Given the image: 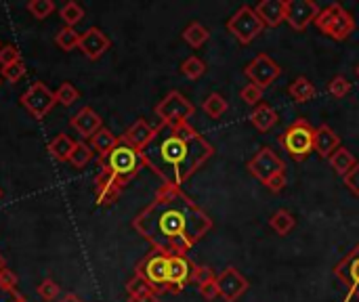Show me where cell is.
<instances>
[{
	"mask_svg": "<svg viewBox=\"0 0 359 302\" xmlns=\"http://www.w3.org/2000/svg\"><path fill=\"white\" fill-rule=\"evenodd\" d=\"M135 231L156 252L187 256V252L212 231V219L181 187L162 185L156 198L133 221Z\"/></svg>",
	"mask_w": 359,
	"mask_h": 302,
	"instance_id": "obj_1",
	"label": "cell"
},
{
	"mask_svg": "<svg viewBox=\"0 0 359 302\" xmlns=\"http://www.w3.org/2000/svg\"><path fill=\"white\" fill-rule=\"evenodd\" d=\"M212 156L215 147L191 124H160L141 151L143 166L172 187H183Z\"/></svg>",
	"mask_w": 359,
	"mask_h": 302,
	"instance_id": "obj_2",
	"label": "cell"
},
{
	"mask_svg": "<svg viewBox=\"0 0 359 302\" xmlns=\"http://www.w3.org/2000/svg\"><path fill=\"white\" fill-rule=\"evenodd\" d=\"M316 25H318V29H320L322 34H326L328 38L343 42V40H347V38L353 34V29H355V19H353V15H351L343 4L332 2V4H328L326 8L320 11V15H318V19H316Z\"/></svg>",
	"mask_w": 359,
	"mask_h": 302,
	"instance_id": "obj_3",
	"label": "cell"
},
{
	"mask_svg": "<svg viewBox=\"0 0 359 302\" xmlns=\"http://www.w3.org/2000/svg\"><path fill=\"white\" fill-rule=\"evenodd\" d=\"M313 141H316V128L305 118L294 120L284 130V135H280V145L297 162H303L309 158V153L313 151Z\"/></svg>",
	"mask_w": 359,
	"mask_h": 302,
	"instance_id": "obj_4",
	"label": "cell"
},
{
	"mask_svg": "<svg viewBox=\"0 0 359 302\" xmlns=\"http://www.w3.org/2000/svg\"><path fill=\"white\" fill-rule=\"evenodd\" d=\"M101 164H103V170H105V172L114 174V177L120 179L122 183H128V181H130L133 177H137V172L141 170L143 160H141V153H139L137 149H133V147H128V145H124V143L120 141V145L114 147V149L101 160Z\"/></svg>",
	"mask_w": 359,
	"mask_h": 302,
	"instance_id": "obj_5",
	"label": "cell"
},
{
	"mask_svg": "<svg viewBox=\"0 0 359 302\" xmlns=\"http://www.w3.org/2000/svg\"><path fill=\"white\" fill-rule=\"evenodd\" d=\"M194 114H196V105L179 90H170L156 105V116L160 118L162 124H168V126L189 124V118H194Z\"/></svg>",
	"mask_w": 359,
	"mask_h": 302,
	"instance_id": "obj_6",
	"label": "cell"
},
{
	"mask_svg": "<svg viewBox=\"0 0 359 302\" xmlns=\"http://www.w3.org/2000/svg\"><path fill=\"white\" fill-rule=\"evenodd\" d=\"M227 29L233 34V38L242 44H250L255 38H259L265 29V23L259 19L257 11L248 4H244L242 8H238L229 21H227Z\"/></svg>",
	"mask_w": 359,
	"mask_h": 302,
	"instance_id": "obj_7",
	"label": "cell"
},
{
	"mask_svg": "<svg viewBox=\"0 0 359 302\" xmlns=\"http://www.w3.org/2000/svg\"><path fill=\"white\" fill-rule=\"evenodd\" d=\"M137 275H141L156 294L168 292V256L162 252H149L139 265H137Z\"/></svg>",
	"mask_w": 359,
	"mask_h": 302,
	"instance_id": "obj_8",
	"label": "cell"
},
{
	"mask_svg": "<svg viewBox=\"0 0 359 302\" xmlns=\"http://www.w3.org/2000/svg\"><path fill=\"white\" fill-rule=\"evenodd\" d=\"M21 105L25 107V111L36 118V120H42L44 116L50 114V109L57 105V99H55V90H50L44 82H34L23 95H21Z\"/></svg>",
	"mask_w": 359,
	"mask_h": 302,
	"instance_id": "obj_9",
	"label": "cell"
},
{
	"mask_svg": "<svg viewBox=\"0 0 359 302\" xmlns=\"http://www.w3.org/2000/svg\"><path fill=\"white\" fill-rule=\"evenodd\" d=\"M246 168H248V172H250L257 181H261L263 185H265L269 179H273V177L286 172V164L282 162V158H280L271 147H261V149L252 156V160L248 162Z\"/></svg>",
	"mask_w": 359,
	"mask_h": 302,
	"instance_id": "obj_10",
	"label": "cell"
},
{
	"mask_svg": "<svg viewBox=\"0 0 359 302\" xmlns=\"http://www.w3.org/2000/svg\"><path fill=\"white\" fill-rule=\"evenodd\" d=\"M334 275L347 290L345 302H359V244L334 267Z\"/></svg>",
	"mask_w": 359,
	"mask_h": 302,
	"instance_id": "obj_11",
	"label": "cell"
},
{
	"mask_svg": "<svg viewBox=\"0 0 359 302\" xmlns=\"http://www.w3.org/2000/svg\"><path fill=\"white\" fill-rule=\"evenodd\" d=\"M244 74H246V78H248L252 84H257L259 88H267V86H271V84L282 76V67H280L269 55L261 53V55H257V57L244 67Z\"/></svg>",
	"mask_w": 359,
	"mask_h": 302,
	"instance_id": "obj_12",
	"label": "cell"
},
{
	"mask_svg": "<svg viewBox=\"0 0 359 302\" xmlns=\"http://www.w3.org/2000/svg\"><path fill=\"white\" fill-rule=\"evenodd\" d=\"M217 288H219V298H223L225 302H238L248 292L250 284L236 267H227L217 275Z\"/></svg>",
	"mask_w": 359,
	"mask_h": 302,
	"instance_id": "obj_13",
	"label": "cell"
},
{
	"mask_svg": "<svg viewBox=\"0 0 359 302\" xmlns=\"http://www.w3.org/2000/svg\"><path fill=\"white\" fill-rule=\"evenodd\" d=\"M320 11L322 8L313 0H286V23L294 32H303L309 23H316Z\"/></svg>",
	"mask_w": 359,
	"mask_h": 302,
	"instance_id": "obj_14",
	"label": "cell"
},
{
	"mask_svg": "<svg viewBox=\"0 0 359 302\" xmlns=\"http://www.w3.org/2000/svg\"><path fill=\"white\" fill-rule=\"evenodd\" d=\"M111 46V40L107 38L105 32H101L99 27H88L82 36H80V50L86 59L97 61L99 57H103Z\"/></svg>",
	"mask_w": 359,
	"mask_h": 302,
	"instance_id": "obj_15",
	"label": "cell"
},
{
	"mask_svg": "<svg viewBox=\"0 0 359 302\" xmlns=\"http://www.w3.org/2000/svg\"><path fill=\"white\" fill-rule=\"evenodd\" d=\"M194 265L187 256H168V292L179 294L191 282Z\"/></svg>",
	"mask_w": 359,
	"mask_h": 302,
	"instance_id": "obj_16",
	"label": "cell"
},
{
	"mask_svg": "<svg viewBox=\"0 0 359 302\" xmlns=\"http://www.w3.org/2000/svg\"><path fill=\"white\" fill-rule=\"evenodd\" d=\"M126 187V183H122L120 179H116L114 174L101 170V174L95 181V195H97V204L99 206H111L114 202H118L122 189Z\"/></svg>",
	"mask_w": 359,
	"mask_h": 302,
	"instance_id": "obj_17",
	"label": "cell"
},
{
	"mask_svg": "<svg viewBox=\"0 0 359 302\" xmlns=\"http://www.w3.org/2000/svg\"><path fill=\"white\" fill-rule=\"evenodd\" d=\"M72 128L82 137V139H88L90 141V137L95 135V132H99L101 128H103V122H101V116L95 111V109H90V107H82L74 118H72Z\"/></svg>",
	"mask_w": 359,
	"mask_h": 302,
	"instance_id": "obj_18",
	"label": "cell"
},
{
	"mask_svg": "<svg viewBox=\"0 0 359 302\" xmlns=\"http://www.w3.org/2000/svg\"><path fill=\"white\" fill-rule=\"evenodd\" d=\"M154 135H156V128L154 126H149L145 120H137L122 137H120V141L124 143V145H128V147H133V149H137L139 153L147 147V143L154 139Z\"/></svg>",
	"mask_w": 359,
	"mask_h": 302,
	"instance_id": "obj_19",
	"label": "cell"
},
{
	"mask_svg": "<svg viewBox=\"0 0 359 302\" xmlns=\"http://www.w3.org/2000/svg\"><path fill=\"white\" fill-rule=\"evenodd\" d=\"M255 11L265 27H278L286 21V0H261Z\"/></svg>",
	"mask_w": 359,
	"mask_h": 302,
	"instance_id": "obj_20",
	"label": "cell"
},
{
	"mask_svg": "<svg viewBox=\"0 0 359 302\" xmlns=\"http://www.w3.org/2000/svg\"><path fill=\"white\" fill-rule=\"evenodd\" d=\"M339 147H341V139H339V135H337L328 124H322V126H318V128H316L313 151H316L320 158L328 160V158L339 149Z\"/></svg>",
	"mask_w": 359,
	"mask_h": 302,
	"instance_id": "obj_21",
	"label": "cell"
},
{
	"mask_svg": "<svg viewBox=\"0 0 359 302\" xmlns=\"http://www.w3.org/2000/svg\"><path fill=\"white\" fill-rule=\"evenodd\" d=\"M250 124L259 130V132H269L276 124H278V111L271 107V105H267V103H259L255 109H252V114H250Z\"/></svg>",
	"mask_w": 359,
	"mask_h": 302,
	"instance_id": "obj_22",
	"label": "cell"
},
{
	"mask_svg": "<svg viewBox=\"0 0 359 302\" xmlns=\"http://www.w3.org/2000/svg\"><path fill=\"white\" fill-rule=\"evenodd\" d=\"M288 95H290L297 103H309V101L316 99L318 88H316V84H313L309 78L299 76V78L288 86Z\"/></svg>",
	"mask_w": 359,
	"mask_h": 302,
	"instance_id": "obj_23",
	"label": "cell"
},
{
	"mask_svg": "<svg viewBox=\"0 0 359 302\" xmlns=\"http://www.w3.org/2000/svg\"><path fill=\"white\" fill-rule=\"evenodd\" d=\"M90 147H93V151L95 153H99V158L103 160L114 147H118L120 145V139L111 132V130H107V128H101L99 132H95L93 137H90V143H88Z\"/></svg>",
	"mask_w": 359,
	"mask_h": 302,
	"instance_id": "obj_24",
	"label": "cell"
},
{
	"mask_svg": "<svg viewBox=\"0 0 359 302\" xmlns=\"http://www.w3.org/2000/svg\"><path fill=\"white\" fill-rule=\"evenodd\" d=\"M328 162H330V166H332V170L339 174V177H345L358 162H355V156L347 149V147H339L330 158H328Z\"/></svg>",
	"mask_w": 359,
	"mask_h": 302,
	"instance_id": "obj_25",
	"label": "cell"
},
{
	"mask_svg": "<svg viewBox=\"0 0 359 302\" xmlns=\"http://www.w3.org/2000/svg\"><path fill=\"white\" fill-rule=\"evenodd\" d=\"M76 147V141L67 135H57L50 143H48V151L55 160L59 162H69V156Z\"/></svg>",
	"mask_w": 359,
	"mask_h": 302,
	"instance_id": "obj_26",
	"label": "cell"
},
{
	"mask_svg": "<svg viewBox=\"0 0 359 302\" xmlns=\"http://www.w3.org/2000/svg\"><path fill=\"white\" fill-rule=\"evenodd\" d=\"M269 227L278 233V235H282V238H286L294 227H297V219H294V214L292 212H288V210H278V212H273L271 214V219H269Z\"/></svg>",
	"mask_w": 359,
	"mask_h": 302,
	"instance_id": "obj_27",
	"label": "cell"
},
{
	"mask_svg": "<svg viewBox=\"0 0 359 302\" xmlns=\"http://www.w3.org/2000/svg\"><path fill=\"white\" fill-rule=\"evenodd\" d=\"M183 40L191 46V48H200V46H204L206 42H208V38H210V32L202 25V23H198V21H194V23H189L185 29H183Z\"/></svg>",
	"mask_w": 359,
	"mask_h": 302,
	"instance_id": "obj_28",
	"label": "cell"
},
{
	"mask_svg": "<svg viewBox=\"0 0 359 302\" xmlns=\"http://www.w3.org/2000/svg\"><path fill=\"white\" fill-rule=\"evenodd\" d=\"M202 109H204V114H206L208 118H212V120H221V118L225 116V111L229 109V105H227V101H225V97H223V95L212 92V95H208V97L204 99Z\"/></svg>",
	"mask_w": 359,
	"mask_h": 302,
	"instance_id": "obj_29",
	"label": "cell"
},
{
	"mask_svg": "<svg viewBox=\"0 0 359 302\" xmlns=\"http://www.w3.org/2000/svg\"><path fill=\"white\" fill-rule=\"evenodd\" d=\"M59 17H61V21L65 23V27H74L76 23H80V21L84 19V8H82L78 2L69 0V2H65V4L59 8Z\"/></svg>",
	"mask_w": 359,
	"mask_h": 302,
	"instance_id": "obj_30",
	"label": "cell"
},
{
	"mask_svg": "<svg viewBox=\"0 0 359 302\" xmlns=\"http://www.w3.org/2000/svg\"><path fill=\"white\" fill-rule=\"evenodd\" d=\"M80 32H76V27H61L55 36V44L61 50H74L80 46Z\"/></svg>",
	"mask_w": 359,
	"mask_h": 302,
	"instance_id": "obj_31",
	"label": "cell"
},
{
	"mask_svg": "<svg viewBox=\"0 0 359 302\" xmlns=\"http://www.w3.org/2000/svg\"><path fill=\"white\" fill-rule=\"evenodd\" d=\"M181 74H183L185 78H189V80H198V78H202V76L206 74V63H204L200 57L191 55V57H187V59L181 63Z\"/></svg>",
	"mask_w": 359,
	"mask_h": 302,
	"instance_id": "obj_32",
	"label": "cell"
},
{
	"mask_svg": "<svg viewBox=\"0 0 359 302\" xmlns=\"http://www.w3.org/2000/svg\"><path fill=\"white\" fill-rule=\"evenodd\" d=\"M93 156H95L93 147H90L88 143L80 141V143H76V147H74V151H72V156H69V164H72L74 168H84V166L93 160Z\"/></svg>",
	"mask_w": 359,
	"mask_h": 302,
	"instance_id": "obj_33",
	"label": "cell"
},
{
	"mask_svg": "<svg viewBox=\"0 0 359 302\" xmlns=\"http://www.w3.org/2000/svg\"><path fill=\"white\" fill-rule=\"evenodd\" d=\"M80 92L78 88L72 84V82H63L59 84V88L55 90V99H57V105H63V107H69L78 101Z\"/></svg>",
	"mask_w": 359,
	"mask_h": 302,
	"instance_id": "obj_34",
	"label": "cell"
},
{
	"mask_svg": "<svg viewBox=\"0 0 359 302\" xmlns=\"http://www.w3.org/2000/svg\"><path fill=\"white\" fill-rule=\"evenodd\" d=\"M59 294H61V288H59V284H57L55 280H50V277L42 280V284L38 286V296L44 302L59 301Z\"/></svg>",
	"mask_w": 359,
	"mask_h": 302,
	"instance_id": "obj_35",
	"label": "cell"
},
{
	"mask_svg": "<svg viewBox=\"0 0 359 302\" xmlns=\"http://www.w3.org/2000/svg\"><path fill=\"white\" fill-rule=\"evenodd\" d=\"M215 280H217V273H215L208 265H194L191 282H194L198 288H202V286H206V284H210V282H215Z\"/></svg>",
	"mask_w": 359,
	"mask_h": 302,
	"instance_id": "obj_36",
	"label": "cell"
},
{
	"mask_svg": "<svg viewBox=\"0 0 359 302\" xmlns=\"http://www.w3.org/2000/svg\"><path fill=\"white\" fill-rule=\"evenodd\" d=\"M27 11L36 19H46L55 11V2L53 0H29L27 2Z\"/></svg>",
	"mask_w": 359,
	"mask_h": 302,
	"instance_id": "obj_37",
	"label": "cell"
},
{
	"mask_svg": "<svg viewBox=\"0 0 359 302\" xmlns=\"http://www.w3.org/2000/svg\"><path fill=\"white\" fill-rule=\"evenodd\" d=\"M328 92L337 99H343L351 92V82L345 78V76H334L330 82H328Z\"/></svg>",
	"mask_w": 359,
	"mask_h": 302,
	"instance_id": "obj_38",
	"label": "cell"
},
{
	"mask_svg": "<svg viewBox=\"0 0 359 302\" xmlns=\"http://www.w3.org/2000/svg\"><path fill=\"white\" fill-rule=\"evenodd\" d=\"M240 97H242V101H244V103H248V105L257 107V105L263 101V88H259L257 84H246V86L240 90Z\"/></svg>",
	"mask_w": 359,
	"mask_h": 302,
	"instance_id": "obj_39",
	"label": "cell"
},
{
	"mask_svg": "<svg viewBox=\"0 0 359 302\" xmlns=\"http://www.w3.org/2000/svg\"><path fill=\"white\" fill-rule=\"evenodd\" d=\"M17 284H19V280H17V275L8 267L0 271V290L2 292L17 296Z\"/></svg>",
	"mask_w": 359,
	"mask_h": 302,
	"instance_id": "obj_40",
	"label": "cell"
},
{
	"mask_svg": "<svg viewBox=\"0 0 359 302\" xmlns=\"http://www.w3.org/2000/svg\"><path fill=\"white\" fill-rule=\"evenodd\" d=\"M126 292H128V296H139V294H147V292H154L151 290V286L141 277V275H133V280L126 284ZM156 294V292H154Z\"/></svg>",
	"mask_w": 359,
	"mask_h": 302,
	"instance_id": "obj_41",
	"label": "cell"
},
{
	"mask_svg": "<svg viewBox=\"0 0 359 302\" xmlns=\"http://www.w3.org/2000/svg\"><path fill=\"white\" fill-rule=\"evenodd\" d=\"M17 61H21L19 48L13 46V44H2V48H0V65L2 67H8V65H13Z\"/></svg>",
	"mask_w": 359,
	"mask_h": 302,
	"instance_id": "obj_42",
	"label": "cell"
},
{
	"mask_svg": "<svg viewBox=\"0 0 359 302\" xmlns=\"http://www.w3.org/2000/svg\"><path fill=\"white\" fill-rule=\"evenodd\" d=\"M25 71H27L25 63L23 61H17V63H13L8 67H2V78L8 80V82H19L25 76Z\"/></svg>",
	"mask_w": 359,
	"mask_h": 302,
	"instance_id": "obj_43",
	"label": "cell"
},
{
	"mask_svg": "<svg viewBox=\"0 0 359 302\" xmlns=\"http://www.w3.org/2000/svg\"><path fill=\"white\" fill-rule=\"evenodd\" d=\"M343 181H345V185L349 187V191L355 193L359 198V164H355V166L343 177Z\"/></svg>",
	"mask_w": 359,
	"mask_h": 302,
	"instance_id": "obj_44",
	"label": "cell"
},
{
	"mask_svg": "<svg viewBox=\"0 0 359 302\" xmlns=\"http://www.w3.org/2000/svg\"><path fill=\"white\" fill-rule=\"evenodd\" d=\"M198 290H200V296H202L206 302H212L215 298H219L217 280H215V282H210V284H206V286H202V288H198Z\"/></svg>",
	"mask_w": 359,
	"mask_h": 302,
	"instance_id": "obj_45",
	"label": "cell"
},
{
	"mask_svg": "<svg viewBox=\"0 0 359 302\" xmlns=\"http://www.w3.org/2000/svg\"><path fill=\"white\" fill-rule=\"evenodd\" d=\"M265 187H267L271 193L284 191V187H286V172H284V174H278V177H273V179H269V181L265 183Z\"/></svg>",
	"mask_w": 359,
	"mask_h": 302,
	"instance_id": "obj_46",
	"label": "cell"
},
{
	"mask_svg": "<svg viewBox=\"0 0 359 302\" xmlns=\"http://www.w3.org/2000/svg\"><path fill=\"white\" fill-rule=\"evenodd\" d=\"M128 302H160L158 294L147 292V294H139V296H128Z\"/></svg>",
	"mask_w": 359,
	"mask_h": 302,
	"instance_id": "obj_47",
	"label": "cell"
},
{
	"mask_svg": "<svg viewBox=\"0 0 359 302\" xmlns=\"http://www.w3.org/2000/svg\"><path fill=\"white\" fill-rule=\"evenodd\" d=\"M57 302H82V298H80L78 294H74V292H67V294L59 296V301Z\"/></svg>",
	"mask_w": 359,
	"mask_h": 302,
	"instance_id": "obj_48",
	"label": "cell"
},
{
	"mask_svg": "<svg viewBox=\"0 0 359 302\" xmlns=\"http://www.w3.org/2000/svg\"><path fill=\"white\" fill-rule=\"evenodd\" d=\"M2 269H6V261H4V256L0 254V271H2Z\"/></svg>",
	"mask_w": 359,
	"mask_h": 302,
	"instance_id": "obj_49",
	"label": "cell"
},
{
	"mask_svg": "<svg viewBox=\"0 0 359 302\" xmlns=\"http://www.w3.org/2000/svg\"><path fill=\"white\" fill-rule=\"evenodd\" d=\"M11 302H27V301H25L23 296H19V294H17V296H13V301Z\"/></svg>",
	"mask_w": 359,
	"mask_h": 302,
	"instance_id": "obj_50",
	"label": "cell"
},
{
	"mask_svg": "<svg viewBox=\"0 0 359 302\" xmlns=\"http://www.w3.org/2000/svg\"><path fill=\"white\" fill-rule=\"evenodd\" d=\"M2 195H4V191H2V187H0V200H2Z\"/></svg>",
	"mask_w": 359,
	"mask_h": 302,
	"instance_id": "obj_51",
	"label": "cell"
},
{
	"mask_svg": "<svg viewBox=\"0 0 359 302\" xmlns=\"http://www.w3.org/2000/svg\"><path fill=\"white\" fill-rule=\"evenodd\" d=\"M358 76H359V67H358Z\"/></svg>",
	"mask_w": 359,
	"mask_h": 302,
	"instance_id": "obj_52",
	"label": "cell"
},
{
	"mask_svg": "<svg viewBox=\"0 0 359 302\" xmlns=\"http://www.w3.org/2000/svg\"><path fill=\"white\" fill-rule=\"evenodd\" d=\"M0 48H2V44H0Z\"/></svg>",
	"mask_w": 359,
	"mask_h": 302,
	"instance_id": "obj_53",
	"label": "cell"
}]
</instances>
